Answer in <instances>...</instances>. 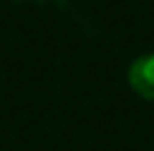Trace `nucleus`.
<instances>
[{
  "label": "nucleus",
  "mask_w": 154,
  "mask_h": 151,
  "mask_svg": "<svg viewBox=\"0 0 154 151\" xmlns=\"http://www.w3.org/2000/svg\"><path fill=\"white\" fill-rule=\"evenodd\" d=\"M129 86L146 101H154V53H144L129 66Z\"/></svg>",
  "instance_id": "1"
}]
</instances>
